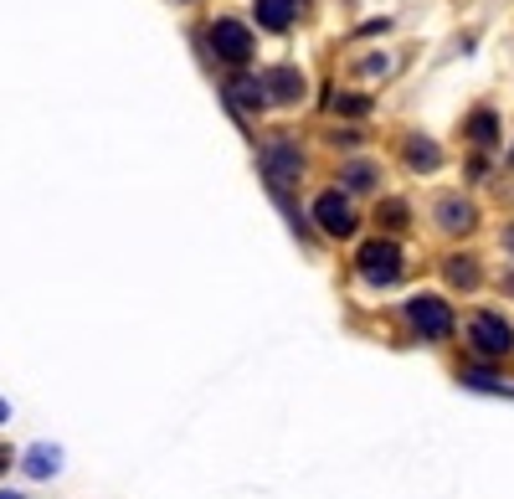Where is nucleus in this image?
I'll use <instances>...</instances> for the list:
<instances>
[{"label": "nucleus", "instance_id": "19", "mask_svg": "<svg viewBox=\"0 0 514 499\" xmlns=\"http://www.w3.org/2000/svg\"><path fill=\"white\" fill-rule=\"evenodd\" d=\"M5 464H11V453H5V448H0V468H5Z\"/></svg>", "mask_w": 514, "mask_h": 499}, {"label": "nucleus", "instance_id": "21", "mask_svg": "<svg viewBox=\"0 0 514 499\" xmlns=\"http://www.w3.org/2000/svg\"><path fill=\"white\" fill-rule=\"evenodd\" d=\"M504 289H509V293H514V278H504Z\"/></svg>", "mask_w": 514, "mask_h": 499}, {"label": "nucleus", "instance_id": "6", "mask_svg": "<svg viewBox=\"0 0 514 499\" xmlns=\"http://www.w3.org/2000/svg\"><path fill=\"white\" fill-rule=\"evenodd\" d=\"M314 216H319V226L329 232V237H350L355 232V211L339 191H324L319 201H314Z\"/></svg>", "mask_w": 514, "mask_h": 499}, {"label": "nucleus", "instance_id": "18", "mask_svg": "<svg viewBox=\"0 0 514 499\" xmlns=\"http://www.w3.org/2000/svg\"><path fill=\"white\" fill-rule=\"evenodd\" d=\"M504 247H509V253H514V226H509V232H504Z\"/></svg>", "mask_w": 514, "mask_h": 499}, {"label": "nucleus", "instance_id": "13", "mask_svg": "<svg viewBox=\"0 0 514 499\" xmlns=\"http://www.w3.org/2000/svg\"><path fill=\"white\" fill-rule=\"evenodd\" d=\"M448 278L458 283V289H473V283H479V263H473V258H452L448 263Z\"/></svg>", "mask_w": 514, "mask_h": 499}, {"label": "nucleus", "instance_id": "9", "mask_svg": "<svg viewBox=\"0 0 514 499\" xmlns=\"http://www.w3.org/2000/svg\"><path fill=\"white\" fill-rule=\"evenodd\" d=\"M257 21H262L268 32H289V21H293V0H257Z\"/></svg>", "mask_w": 514, "mask_h": 499}, {"label": "nucleus", "instance_id": "11", "mask_svg": "<svg viewBox=\"0 0 514 499\" xmlns=\"http://www.w3.org/2000/svg\"><path fill=\"white\" fill-rule=\"evenodd\" d=\"M406 160L417 165V170H433V165L443 160V155H437L433 139H406Z\"/></svg>", "mask_w": 514, "mask_h": 499}, {"label": "nucleus", "instance_id": "17", "mask_svg": "<svg viewBox=\"0 0 514 499\" xmlns=\"http://www.w3.org/2000/svg\"><path fill=\"white\" fill-rule=\"evenodd\" d=\"M339 113H370V98H335Z\"/></svg>", "mask_w": 514, "mask_h": 499}, {"label": "nucleus", "instance_id": "4", "mask_svg": "<svg viewBox=\"0 0 514 499\" xmlns=\"http://www.w3.org/2000/svg\"><path fill=\"white\" fill-rule=\"evenodd\" d=\"M468 340H473V350H483V355H504L514 345L509 324L499 320V314H473V320H468Z\"/></svg>", "mask_w": 514, "mask_h": 499}, {"label": "nucleus", "instance_id": "1", "mask_svg": "<svg viewBox=\"0 0 514 499\" xmlns=\"http://www.w3.org/2000/svg\"><path fill=\"white\" fill-rule=\"evenodd\" d=\"M355 268H360V278H366V283H396V278H402V247L376 237V242H366V247H360Z\"/></svg>", "mask_w": 514, "mask_h": 499}, {"label": "nucleus", "instance_id": "16", "mask_svg": "<svg viewBox=\"0 0 514 499\" xmlns=\"http://www.w3.org/2000/svg\"><path fill=\"white\" fill-rule=\"evenodd\" d=\"M381 216H386V226H406V206H402V201H386Z\"/></svg>", "mask_w": 514, "mask_h": 499}, {"label": "nucleus", "instance_id": "5", "mask_svg": "<svg viewBox=\"0 0 514 499\" xmlns=\"http://www.w3.org/2000/svg\"><path fill=\"white\" fill-rule=\"evenodd\" d=\"M211 47H216V57H226V62H247V57H252V32H247L242 21H216V26H211Z\"/></svg>", "mask_w": 514, "mask_h": 499}, {"label": "nucleus", "instance_id": "22", "mask_svg": "<svg viewBox=\"0 0 514 499\" xmlns=\"http://www.w3.org/2000/svg\"><path fill=\"white\" fill-rule=\"evenodd\" d=\"M0 499H21V494H0Z\"/></svg>", "mask_w": 514, "mask_h": 499}, {"label": "nucleus", "instance_id": "14", "mask_svg": "<svg viewBox=\"0 0 514 499\" xmlns=\"http://www.w3.org/2000/svg\"><path fill=\"white\" fill-rule=\"evenodd\" d=\"M468 130H473V139H479V145H489V139H494V113H489V109H479Z\"/></svg>", "mask_w": 514, "mask_h": 499}, {"label": "nucleus", "instance_id": "3", "mask_svg": "<svg viewBox=\"0 0 514 499\" xmlns=\"http://www.w3.org/2000/svg\"><path fill=\"white\" fill-rule=\"evenodd\" d=\"M406 320L417 324V335L427 340H443L452 330V309L443 304V299H433V293H417L412 304H406Z\"/></svg>", "mask_w": 514, "mask_h": 499}, {"label": "nucleus", "instance_id": "20", "mask_svg": "<svg viewBox=\"0 0 514 499\" xmlns=\"http://www.w3.org/2000/svg\"><path fill=\"white\" fill-rule=\"evenodd\" d=\"M5 412H11V407H5V402H0V422H5Z\"/></svg>", "mask_w": 514, "mask_h": 499}, {"label": "nucleus", "instance_id": "10", "mask_svg": "<svg viewBox=\"0 0 514 499\" xmlns=\"http://www.w3.org/2000/svg\"><path fill=\"white\" fill-rule=\"evenodd\" d=\"M57 464H62V453L47 448V443L26 453V474H32V479H47V474H57Z\"/></svg>", "mask_w": 514, "mask_h": 499}, {"label": "nucleus", "instance_id": "15", "mask_svg": "<svg viewBox=\"0 0 514 499\" xmlns=\"http://www.w3.org/2000/svg\"><path fill=\"white\" fill-rule=\"evenodd\" d=\"M370 176H376L370 165H350V170H345V186H350V191H366V186H370Z\"/></svg>", "mask_w": 514, "mask_h": 499}, {"label": "nucleus", "instance_id": "8", "mask_svg": "<svg viewBox=\"0 0 514 499\" xmlns=\"http://www.w3.org/2000/svg\"><path fill=\"white\" fill-rule=\"evenodd\" d=\"M437 222L448 226V232H468V226H473V206L458 201V196H443V201H437Z\"/></svg>", "mask_w": 514, "mask_h": 499}, {"label": "nucleus", "instance_id": "2", "mask_svg": "<svg viewBox=\"0 0 514 499\" xmlns=\"http://www.w3.org/2000/svg\"><path fill=\"white\" fill-rule=\"evenodd\" d=\"M257 160H262V170H268L278 186H283V180H299V176H304V155H299V145H293V139H283V134L262 139Z\"/></svg>", "mask_w": 514, "mask_h": 499}, {"label": "nucleus", "instance_id": "7", "mask_svg": "<svg viewBox=\"0 0 514 499\" xmlns=\"http://www.w3.org/2000/svg\"><path fill=\"white\" fill-rule=\"evenodd\" d=\"M262 88H268V103H299L304 98V72L299 67H273V72H262Z\"/></svg>", "mask_w": 514, "mask_h": 499}, {"label": "nucleus", "instance_id": "12", "mask_svg": "<svg viewBox=\"0 0 514 499\" xmlns=\"http://www.w3.org/2000/svg\"><path fill=\"white\" fill-rule=\"evenodd\" d=\"M232 98H237V103H268V88H262V78H237L232 82Z\"/></svg>", "mask_w": 514, "mask_h": 499}]
</instances>
